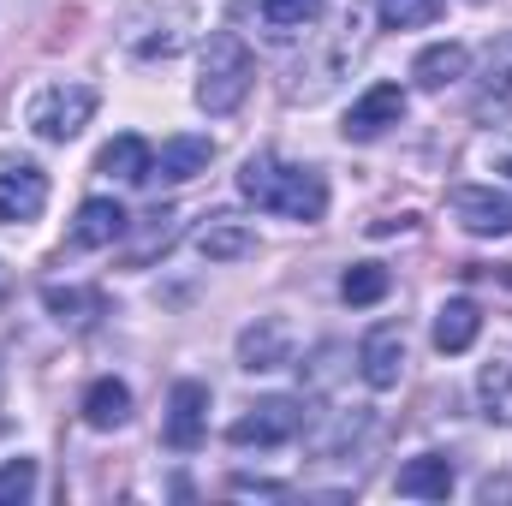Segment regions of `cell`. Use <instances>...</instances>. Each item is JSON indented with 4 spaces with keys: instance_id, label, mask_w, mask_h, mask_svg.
<instances>
[{
    "instance_id": "4316f807",
    "label": "cell",
    "mask_w": 512,
    "mask_h": 506,
    "mask_svg": "<svg viewBox=\"0 0 512 506\" xmlns=\"http://www.w3.org/2000/svg\"><path fill=\"white\" fill-rule=\"evenodd\" d=\"M233 489H239V495H268V501H280V495H286L280 483H251V477H233Z\"/></svg>"
},
{
    "instance_id": "cb8c5ba5",
    "label": "cell",
    "mask_w": 512,
    "mask_h": 506,
    "mask_svg": "<svg viewBox=\"0 0 512 506\" xmlns=\"http://www.w3.org/2000/svg\"><path fill=\"white\" fill-rule=\"evenodd\" d=\"M262 18L274 30H304V24L322 18V0H262Z\"/></svg>"
},
{
    "instance_id": "5b68a950",
    "label": "cell",
    "mask_w": 512,
    "mask_h": 506,
    "mask_svg": "<svg viewBox=\"0 0 512 506\" xmlns=\"http://www.w3.org/2000/svg\"><path fill=\"white\" fill-rule=\"evenodd\" d=\"M203 435H209V387H203V381H179L173 399H167L161 441H167L173 453H191V447H203Z\"/></svg>"
},
{
    "instance_id": "ac0fdd59",
    "label": "cell",
    "mask_w": 512,
    "mask_h": 506,
    "mask_svg": "<svg viewBox=\"0 0 512 506\" xmlns=\"http://www.w3.org/2000/svg\"><path fill=\"white\" fill-rule=\"evenodd\" d=\"M465 72H471L465 42H435V48H423V54H417V66H411V78H417L423 90H447V84H459Z\"/></svg>"
},
{
    "instance_id": "6da1fadb",
    "label": "cell",
    "mask_w": 512,
    "mask_h": 506,
    "mask_svg": "<svg viewBox=\"0 0 512 506\" xmlns=\"http://www.w3.org/2000/svg\"><path fill=\"white\" fill-rule=\"evenodd\" d=\"M239 191L251 197L256 209L286 215V221H304V227L328 215V179L316 167H286L274 155H251L239 167Z\"/></svg>"
},
{
    "instance_id": "d4e9b609",
    "label": "cell",
    "mask_w": 512,
    "mask_h": 506,
    "mask_svg": "<svg viewBox=\"0 0 512 506\" xmlns=\"http://www.w3.org/2000/svg\"><path fill=\"white\" fill-rule=\"evenodd\" d=\"M435 6H441V0H376V12H382L387 30H417V24L435 18Z\"/></svg>"
},
{
    "instance_id": "e0dca14e",
    "label": "cell",
    "mask_w": 512,
    "mask_h": 506,
    "mask_svg": "<svg viewBox=\"0 0 512 506\" xmlns=\"http://www.w3.org/2000/svg\"><path fill=\"white\" fill-rule=\"evenodd\" d=\"M197 251L209 262H245L256 251V233L245 221H233V215H209V227L197 233Z\"/></svg>"
},
{
    "instance_id": "484cf974",
    "label": "cell",
    "mask_w": 512,
    "mask_h": 506,
    "mask_svg": "<svg viewBox=\"0 0 512 506\" xmlns=\"http://www.w3.org/2000/svg\"><path fill=\"white\" fill-rule=\"evenodd\" d=\"M143 221H149V233H143V245L131 251L137 268L149 262V251H167V245H173V221H179V215H173V209H155V215H143Z\"/></svg>"
},
{
    "instance_id": "3957f363",
    "label": "cell",
    "mask_w": 512,
    "mask_h": 506,
    "mask_svg": "<svg viewBox=\"0 0 512 506\" xmlns=\"http://www.w3.org/2000/svg\"><path fill=\"white\" fill-rule=\"evenodd\" d=\"M30 131L42 137V143H72L78 131L96 120V90L90 84H78V78H66V84H48V90H36V102H30Z\"/></svg>"
},
{
    "instance_id": "9c48e42d",
    "label": "cell",
    "mask_w": 512,
    "mask_h": 506,
    "mask_svg": "<svg viewBox=\"0 0 512 506\" xmlns=\"http://www.w3.org/2000/svg\"><path fill=\"white\" fill-rule=\"evenodd\" d=\"M42 209H48V173L30 167V161L6 167V173H0V221L18 227V221H36Z\"/></svg>"
},
{
    "instance_id": "9a60e30c",
    "label": "cell",
    "mask_w": 512,
    "mask_h": 506,
    "mask_svg": "<svg viewBox=\"0 0 512 506\" xmlns=\"http://www.w3.org/2000/svg\"><path fill=\"white\" fill-rule=\"evenodd\" d=\"M96 173H102V179H120V185H143V179H155V149L126 131V137H114V143L96 155Z\"/></svg>"
},
{
    "instance_id": "ba28073f",
    "label": "cell",
    "mask_w": 512,
    "mask_h": 506,
    "mask_svg": "<svg viewBox=\"0 0 512 506\" xmlns=\"http://www.w3.org/2000/svg\"><path fill=\"white\" fill-rule=\"evenodd\" d=\"M358 376L376 393L399 387V376H405V334H399V322H382V328H370L358 340Z\"/></svg>"
},
{
    "instance_id": "30bf717a",
    "label": "cell",
    "mask_w": 512,
    "mask_h": 506,
    "mask_svg": "<svg viewBox=\"0 0 512 506\" xmlns=\"http://www.w3.org/2000/svg\"><path fill=\"white\" fill-rule=\"evenodd\" d=\"M131 233V215L114 203V197H90L78 203V221H72V245L78 251H108Z\"/></svg>"
},
{
    "instance_id": "277c9868",
    "label": "cell",
    "mask_w": 512,
    "mask_h": 506,
    "mask_svg": "<svg viewBox=\"0 0 512 506\" xmlns=\"http://www.w3.org/2000/svg\"><path fill=\"white\" fill-rule=\"evenodd\" d=\"M304 399H286V393H274V399H256L251 411L227 429V441L233 447H256V453H268V447H286V441H298L304 435Z\"/></svg>"
},
{
    "instance_id": "8992f818",
    "label": "cell",
    "mask_w": 512,
    "mask_h": 506,
    "mask_svg": "<svg viewBox=\"0 0 512 506\" xmlns=\"http://www.w3.org/2000/svg\"><path fill=\"white\" fill-rule=\"evenodd\" d=\"M453 221L477 239H507L512 233V197L495 185H459L453 191Z\"/></svg>"
},
{
    "instance_id": "d6986e66",
    "label": "cell",
    "mask_w": 512,
    "mask_h": 506,
    "mask_svg": "<svg viewBox=\"0 0 512 506\" xmlns=\"http://www.w3.org/2000/svg\"><path fill=\"white\" fill-rule=\"evenodd\" d=\"M126 417H131V387L126 381H114V376L90 381V393H84V423H90V429H126Z\"/></svg>"
},
{
    "instance_id": "7c38bea8",
    "label": "cell",
    "mask_w": 512,
    "mask_h": 506,
    "mask_svg": "<svg viewBox=\"0 0 512 506\" xmlns=\"http://www.w3.org/2000/svg\"><path fill=\"white\" fill-rule=\"evenodd\" d=\"M393 489H399L405 501H447V495H453V459H447V453H417V459L399 465Z\"/></svg>"
},
{
    "instance_id": "5bb4252c",
    "label": "cell",
    "mask_w": 512,
    "mask_h": 506,
    "mask_svg": "<svg viewBox=\"0 0 512 506\" xmlns=\"http://www.w3.org/2000/svg\"><path fill=\"white\" fill-rule=\"evenodd\" d=\"M477 334H483V310H477V298H447V304L435 310V352L459 358V352L477 346Z\"/></svg>"
},
{
    "instance_id": "7402d4cb",
    "label": "cell",
    "mask_w": 512,
    "mask_h": 506,
    "mask_svg": "<svg viewBox=\"0 0 512 506\" xmlns=\"http://www.w3.org/2000/svg\"><path fill=\"white\" fill-rule=\"evenodd\" d=\"M387 286H393V274H387L382 262H352L346 280H340V298L346 304H382Z\"/></svg>"
},
{
    "instance_id": "8fae6325",
    "label": "cell",
    "mask_w": 512,
    "mask_h": 506,
    "mask_svg": "<svg viewBox=\"0 0 512 506\" xmlns=\"http://www.w3.org/2000/svg\"><path fill=\"white\" fill-rule=\"evenodd\" d=\"M286 358H292V334H286L280 316H262V322H251L239 334V370L262 376V370H280Z\"/></svg>"
},
{
    "instance_id": "7a4b0ae2",
    "label": "cell",
    "mask_w": 512,
    "mask_h": 506,
    "mask_svg": "<svg viewBox=\"0 0 512 506\" xmlns=\"http://www.w3.org/2000/svg\"><path fill=\"white\" fill-rule=\"evenodd\" d=\"M256 84V60L245 48V36L233 30H215L203 42V66H197V108L203 114H233Z\"/></svg>"
},
{
    "instance_id": "ffe728a7",
    "label": "cell",
    "mask_w": 512,
    "mask_h": 506,
    "mask_svg": "<svg viewBox=\"0 0 512 506\" xmlns=\"http://www.w3.org/2000/svg\"><path fill=\"white\" fill-rule=\"evenodd\" d=\"M42 304H48V316L60 328H90L102 316V292H90V286H48Z\"/></svg>"
},
{
    "instance_id": "44dd1931",
    "label": "cell",
    "mask_w": 512,
    "mask_h": 506,
    "mask_svg": "<svg viewBox=\"0 0 512 506\" xmlns=\"http://www.w3.org/2000/svg\"><path fill=\"white\" fill-rule=\"evenodd\" d=\"M477 393H483V417L512 429V358H489L477 376Z\"/></svg>"
},
{
    "instance_id": "603a6c76",
    "label": "cell",
    "mask_w": 512,
    "mask_h": 506,
    "mask_svg": "<svg viewBox=\"0 0 512 506\" xmlns=\"http://www.w3.org/2000/svg\"><path fill=\"white\" fill-rule=\"evenodd\" d=\"M36 495V459H6L0 465V506H24Z\"/></svg>"
},
{
    "instance_id": "52a82bcc",
    "label": "cell",
    "mask_w": 512,
    "mask_h": 506,
    "mask_svg": "<svg viewBox=\"0 0 512 506\" xmlns=\"http://www.w3.org/2000/svg\"><path fill=\"white\" fill-rule=\"evenodd\" d=\"M405 120V90L399 84H370L352 108H346V143H376L387 126H399Z\"/></svg>"
},
{
    "instance_id": "4fadbf2b",
    "label": "cell",
    "mask_w": 512,
    "mask_h": 506,
    "mask_svg": "<svg viewBox=\"0 0 512 506\" xmlns=\"http://www.w3.org/2000/svg\"><path fill=\"white\" fill-rule=\"evenodd\" d=\"M209 161H215V143H209V137H197V131L167 137V143L155 149V173H161L167 185H185V179L209 173Z\"/></svg>"
},
{
    "instance_id": "83f0119b",
    "label": "cell",
    "mask_w": 512,
    "mask_h": 506,
    "mask_svg": "<svg viewBox=\"0 0 512 506\" xmlns=\"http://www.w3.org/2000/svg\"><path fill=\"white\" fill-rule=\"evenodd\" d=\"M0 298H6V268H0Z\"/></svg>"
},
{
    "instance_id": "2e32d148",
    "label": "cell",
    "mask_w": 512,
    "mask_h": 506,
    "mask_svg": "<svg viewBox=\"0 0 512 506\" xmlns=\"http://www.w3.org/2000/svg\"><path fill=\"white\" fill-rule=\"evenodd\" d=\"M477 114H483V120H507L512 114V36H501V42L489 48L483 90H477Z\"/></svg>"
}]
</instances>
